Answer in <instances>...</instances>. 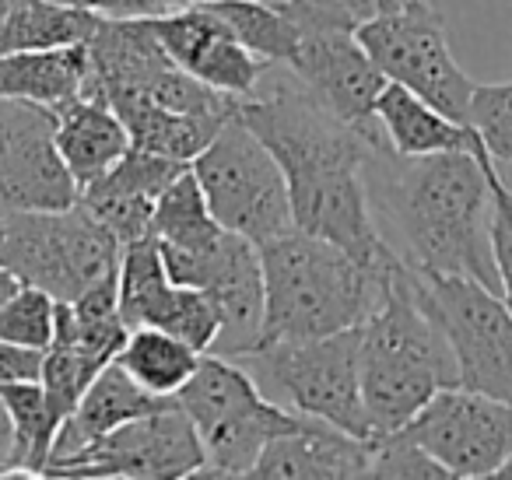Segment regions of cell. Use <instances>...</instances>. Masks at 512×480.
Returning a JSON list of instances; mask_svg holds the SVG:
<instances>
[{
	"instance_id": "7a4b0ae2",
	"label": "cell",
	"mask_w": 512,
	"mask_h": 480,
	"mask_svg": "<svg viewBox=\"0 0 512 480\" xmlns=\"http://www.w3.org/2000/svg\"><path fill=\"white\" fill-rule=\"evenodd\" d=\"M491 179L495 165L467 151L397 155L383 130L365 162L372 218L407 267L467 274L502 295L491 256Z\"/></svg>"
},
{
	"instance_id": "cb8c5ba5",
	"label": "cell",
	"mask_w": 512,
	"mask_h": 480,
	"mask_svg": "<svg viewBox=\"0 0 512 480\" xmlns=\"http://www.w3.org/2000/svg\"><path fill=\"white\" fill-rule=\"evenodd\" d=\"M116 295H120V319L127 323V330L165 326V319L172 316L179 295H183V284L169 277L155 235H144V239H134L120 249Z\"/></svg>"
},
{
	"instance_id": "d6a6232c",
	"label": "cell",
	"mask_w": 512,
	"mask_h": 480,
	"mask_svg": "<svg viewBox=\"0 0 512 480\" xmlns=\"http://www.w3.org/2000/svg\"><path fill=\"white\" fill-rule=\"evenodd\" d=\"M369 477H421L446 480L449 473L407 435L404 428L369 438Z\"/></svg>"
},
{
	"instance_id": "7402d4cb",
	"label": "cell",
	"mask_w": 512,
	"mask_h": 480,
	"mask_svg": "<svg viewBox=\"0 0 512 480\" xmlns=\"http://www.w3.org/2000/svg\"><path fill=\"white\" fill-rule=\"evenodd\" d=\"M88 81V50L57 46V50H22L0 57V99H25L60 109L78 99Z\"/></svg>"
},
{
	"instance_id": "603a6c76",
	"label": "cell",
	"mask_w": 512,
	"mask_h": 480,
	"mask_svg": "<svg viewBox=\"0 0 512 480\" xmlns=\"http://www.w3.org/2000/svg\"><path fill=\"white\" fill-rule=\"evenodd\" d=\"M109 106L116 109V116H120L123 127H127L130 148L172 158V162H186V165L211 144L218 127L232 116V113L228 116L176 113V109L155 106V102H144V99H116V102H109Z\"/></svg>"
},
{
	"instance_id": "30bf717a",
	"label": "cell",
	"mask_w": 512,
	"mask_h": 480,
	"mask_svg": "<svg viewBox=\"0 0 512 480\" xmlns=\"http://www.w3.org/2000/svg\"><path fill=\"white\" fill-rule=\"evenodd\" d=\"M355 36L386 74V81L404 85L407 92L432 102L439 113L453 116L456 123H467L474 81L456 64L446 25L428 0H414L407 8L372 18Z\"/></svg>"
},
{
	"instance_id": "4316f807",
	"label": "cell",
	"mask_w": 512,
	"mask_h": 480,
	"mask_svg": "<svg viewBox=\"0 0 512 480\" xmlns=\"http://www.w3.org/2000/svg\"><path fill=\"white\" fill-rule=\"evenodd\" d=\"M0 400H4V407H8L11 428H15V473H25V477H46V466H50V456H53V442H57V431L64 421L53 414L39 379L0 386Z\"/></svg>"
},
{
	"instance_id": "f1b7e54d",
	"label": "cell",
	"mask_w": 512,
	"mask_h": 480,
	"mask_svg": "<svg viewBox=\"0 0 512 480\" xmlns=\"http://www.w3.org/2000/svg\"><path fill=\"white\" fill-rule=\"evenodd\" d=\"M221 232V225L214 221L207 197L200 190L197 176L186 165L176 179L162 190L151 214V232L162 246H200V242L214 239Z\"/></svg>"
},
{
	"instance_id": "44dd1931",
	"label": "cell",
	"mask_w": 512,
	"mask_h": 480,
	"mask_svg": "<svg viewBox=\"0 0 512 480\" xmlns=\"http://www.w3.org/2000/svg\"><path fill=\"white\" fill-rule=\"evenodd\" d=\"M376 116L379 130H383L386 144L397 155H442V151H467L477 155L484 165H495L491 155L484 151L481 137L474 134V127L456 123L453 116L439 113L432 102L418 99L414 92H407L404 85H386L383 95L376 99Z\"/></svg>"
},
{
	"instance_id": "f35d334b",
	"label": "cell",
	"mask_w": 512,
	"mask_h": 480,
	"mask_svg": "<svg viewBox=\"0 0 512 480\" xmlns=\"http://www.w3.org/2000/svg\"><path fill=\"white\" fill-rule=\"evenodd\" d=\"M379 4H383V15H390V11L407 8V4H414V0H379Z\"/></svg>"
},
{
	"instance_id": "e575fe53",
	"label": "cell",
	"mask_w": 512,
	"mask_h": 480,
	"mask_svg": "<svg viewBox=\"0 0 512 480\" xmlns=\"http://www.w3.org/2000/svg\"><path fill=\"white\" fill-rule=\"evenodd\" d=\"M190 4L200 0H81V8L95 11L99 18H158Z\"/></svg>"
},
{
	"instance_id": "5bb4252c",
	"label": "cell",
	"mask_w": 512,
	"mask_h": 480,
	"mask_svg": "<svg viewBox=\"0 0 512 480\" xmlns=\"http://www.w3.org/2000/svg\"><path fill=\"white\" fill-rule=\"evenodd\" d=\"M57 109L0 99V207L64 211L78 204V183L57 151Z\"/></svg>"
},
{
	"instance_id": "8fae6325",
	"label": "cell",
	"mask_w": 512,
	"mask_h": 480,
	"mask_svg": "<svg viewBox=\"0 0 512 480\" xmlns=\"http://www.w3.org/2000/svg\"><path fill=\"white\" fill-rule=\"evenodd\" d=\"M165 270L176 284L204 288L221 309V337L211 354L239 358L260 340L264 323V267L260 246L221 228L200 246H162Z\"/></svg>"
},
{
	"instance_id": "3957f363",
	"label": "cell",
	"mask_w": 512,
	"mask_h": 480,
	"mask_svg": "<svg viewBox=\"0 0 512 480\" xmlns=\"http://www.w3.org/2000/svg\"><path fill=\"white\" fill-rule=\"evenodd\" d=\"M456 382L446 333L421 298L418 274L397 256L386 270L383 298L358 326V386L369 431L404 428L435 389Z\"/></svg>"
},
{
	"instance_id": "ac0fdd59",
	"label": "cell",
	"mask_w": 512,
	"mask_h": 480,
	"mask_svg": "<svg viewBox=\"0 0 512 480\" xmlns=\"http://www.w3.org/2000/svg\"><path fill=\"white\" fill-rule=\"evenodd\" d=\"M249 477H369V438L348 435L334 424L309 417L302 428L267 442Z\"/></svg>"
},
{
	"instance_id": "74e56055",
	"label": "cell",
	"mask_w": 512,
	"mask_h": 480,
	"mask_svg": "<svg viewBox=\"0 0 512 480\" xmlns=\"http://www.w3.org/2000/svg\"><path fill=\"white\" fill-rule=\"evenodd\" d=\"M18 288H22V281H18V277H15V274H11V270H8V267H4V263H0V305L8 302V298H11V295H15V291H18Z\"/></svg>"
},
{
	"instance_id": "e0dca14e",
	"label": "cell",
	"mask_w": 512,
	"mask_h": 480,
	"mask_svg": "<svg viewBox=\"0 0 512 480\" xmlns=\"http://www.w3.org/2000/svg\"><path fill=\"white\" fill-rule=\"evenodd\" d=\"M183 169L186 162L130 148L113 169L102 172L95 183H88L78 193V204L99 225H106L120 246H127L151 232V214H155L158 197Z\"/></svg>"
},
{
	"instance_id": "ee69618b",
	"label": "cell",
	"mask_w": 512,
	"mask_h": 480,
	"mask_svg": "<svg viewBox=\"0 0 512 480\" xmlns=\"http://www.w3.org/2000/svg\"><path fill=\"white\" fill-rule=\"evenodd\" d=\"M267 4H285V0H267Z\"/></svg>"
},
{
	"instance_id": "9a60e30c",
	"label": "cell",
	"mask_w": 512,
	"mask_h": 480,
	"mask_svg": "<svg viewBox=\"0 0 512 480\" xmlns=\"http://www.w3.org/2000/svg\"><path fill=\"white\" fill-rule=\"evenodd\" d=\"M151 29L186 74L228 99H249L271 67L235 39V32L207 8V0L151 18Z\"/></svg>"
},
{
	"instance_id": "1f68e13d",
	"label": "cell",
	"mask_w": 512,
	"mask_h": 480,
	"mask_svg": "<svg viewBox=\"0 0 512 480\" xmlns=\"http://www.w3.org/2000/svg\"><path fill=\"white\" fill-rule=\"evenodd\" d=\"M467 123L481 137L491 162H512V81L474 85Z\"/></svg>"
},
{
	"instance_id": "d590c367",
	"label": "cell",
	"mask_w": 512,
	"mask_h": 480,
	"mask_svg": "<svg viewBox=\"0 0 512 480\" xmlns=\"http://www.w3.org/2000/svg\"><path fill=\"white\" fill-rule=\"evenodd\" d=\"M39 368H43V351H29V347L0 340V386L39 379Z\"/></svg>"
},
{
	"instance_id": "ab89813d",
	"label": "cell",
	"mask_w": 512,
	"mask_h": 480,
	"mask_svg": "<svg viewBox=\"0 0 512 480\" xmlns=\"http://www.w3.org/2000/svg\"><path fill=\"white\" fill-rule=\"evenodd\" d=\"M495 477H502V480H505V477H512V452L502 459V466H498V470H495Z\"/></svg>"
},
{
	"instance_id": "f546056e",
	"label": "cell",
	"mask_w": 512,
	"mask_h": 480,
	"mask_svg": "<svg viewBox=\"0 0 512 480\" xmlns=\"http://www.w3.org/2000/svg\"><path fill=\"white\" fill-rule=\"evenodd\" d=\"M109 361L92 351H81L74 344H50L43 351V368H39V386H43L46 400H50L53 414L60 421L71 417L85 389L92 386L95 375L106 368Z\"/></svg>"
},
{
	"instance_id": "4fadbf2b",
	"label": "cell",
	"mask_w": 512,
	"mask_h": 480,
	"mask_svg": "<svg viewBox=\"0 0 512 480\" xmlns=\"http://www.w3.org/2000/svg\"><path fill=\"white\" fill-rule=\"evenodd\" d=\"M204 445L176 400L151 414L130 417L46 477H197Z\"/></svg>"
},
{
	"instance_id": "7c38bea8",
	"label": "cell",
	"mask_w": 512,
	"mask_h": 480,
	"mask_svg": "<svg viewBox=\"0 0 512 480\" xmlns=\"http://www.w3.org/2000/svg\"><path fill=\"white\" fill-rule=\"evenodd\" d=\"M404 431L449 477H495L512 452V403L463 386H442Z\"/></svg>"
},
{
	"instance_id": "7bdbcfd3",
	"label": "cell",
	"mask_w": 512,
	"mask_h": 480,
	"mask_svg": "<svg viewBox=\"0 0 512 480\" xmlns=\"http://www.w3.org/2000/svg\"><path fill=\"white\" fill-rule=\"evenodd\" d=\"M4 218H8V211H4V207H0V232H4Z\"/></svg>"
},
{
	"instance_id": "ffe728a7",
	"label": "cell",
	"mask_w": 512,
	"mask_h": 480,
	"mask_svg": "<svg viewBox=\"0 0 512 480\" xmlns=\"http://www.w3.org/2000/svg\"><path fill=\"white\" fill-rule=\"evenodd\" d=\"M57 151L64 158L67 172L78 183V193L88 183L109 172L130 151V134L116 109L102 95L81 92L78 99L64 102L57 109Z\"/></svg>"
},
{
	"instance_id": "836d02e7",
	"label": "cell",
	"mask_w": 512,
	"mask_h": 480,
	"mask_svg": "<svg viewBox=\"0 0 512 480\" xmlns=\"http://www.w3.org/2000/svg\"><path fill=\"white\" fill-rule=\"evenodd\" d=\"M491 256H495L498 288L512 309V190L502 176L491 179Z\"/></svg>"
},
{
	"instance_id": "2e32d148",
	"label": "cell",
	"mask_w": 512,
	"mask_h": 480,
	"mask_svg": "<svg viewBox=\"0 0 512 480\" xmlns=\"http://www.w3.org/2000/svg\"><path fill=\"white\" fill-rule=\"evenodd\" d=\"M285 67L330 113L355 127L372 123L376 99L390 85L355 32H306Z\"/></svg>"
},
{
	"instance_id": "484cf974",
	"label": "cell",
	"mask_w": 512,
	"mask_h": 480,
	"mask_svg": "<svg viewBox=\"0 0 512 480\" xmlns=\"http://www.w3.org/2000/svg\"><path fill=\"white\" fill-rule=\"evenodd\" d=\"M99 15L74 4L50 0H18L11 15L0 22V57L22 50H57V46L88 43Z\"/></svg>"
},
{
	"instance_id": "277c9868",
	"label": "cell",
	"mask_w": 512,
	"mask_h": 480,
	"mask_svg": "<svg viewBox=\"0 0 512 480\" xmlns=\"http://www.w3.org/2000/svg\"><path fill=\"white\" fill-rule=\"evenodd\" d=\"M393 260L397 253L365 263L348 249L299 232V228L274 242H264L260 246L264 323H260L256 347L327 337V333L362 326V319L383 298L386 270Z\"/></svg>"
},
{
	"instance_id": "6da1fadb",
	"label": "cell",
	"mask_w": 512,
	"mask_h": 480,
	"mask_svg": "<svg viewBox=\"0 0 512 480\" xmlns=\"http://www.w3.org/2000/svg\"><path fill=\"white\" fill-rule=\"evenodd\" d=\"M239 116L285 169L295 228L348 249L365 263L393 253L372 218L365 162L379 123L355 127L330 113L285 64H271Z\"/></svg>"
},
{
	"instance_id": "d4e9b609",
	"label": "cell",
	"mask_w": 512,
	"mask_h": 480,
	"mask_svg": "<svg viewBox=\"0 0 512 480\" xmlns=\"http://www.w3.org/2000/svg\"><path fill=\"white\" fill-rule=\"evenodd\" d=\"M116 365L148 393L176 396L200 365V351L158 326H134L116 351Z\"/></svg>"
},
{
	"instance_id": "b9f144b4",
	"label": "cell",
	"mask_w": 512,
	"mask_h": 480,
	"mask_svg": "<svg viewBox=\"0 0 512 480\" xmlns=\"http://www.w3.org/2000/svg\"><path fill=\"white\" fill-rule=\"evenodd\" d=\"M50 4H74V8H81V0H50Z\"/></svg>"
},
{
	"instance_id": "52a82bcc",
	"label": "cell",
	"mask_w": 512,
	"mask_h": 480,
	"mask_svg": "<svg viewBox=\"0 0 512 480\" xmlns=\"http://www.w3.org/2000/svg\"><path fill=\"white\" fill-rule=\"evenodd\" d=\"M239 365L271 400L358 438H372L358 386V326L327 337L281 340L239 354Z\"/></svg>"
},
{
	"instance_id": "60d3db41",
	"label": "cell",
	"mask_w": 512,
	"mask_h": 480,
	"mask_svg": "<svg viewBox=\"0 0 512 480\" xmlns=\"http://www.w3.org/2000/svg\"><path fill=\"white\" fill-rule=\"evenodd\" d=\"M15 4H18V0H0V22L11 15V8H15Z\"/></svg>"
},
{
	"instance_id": "4dcf8cb0",
	"label": "cell",
	"mask_w": 512,
	"mask_h": 480,
	"mask_svg": "<svg viewBox=\"0 0 512 480\" xmlns=\"http://www.w3.org/2000/svg\"><path fill=\"white\" fill-rule=\"evenodd\" d=\"M53 316H57V298L46 295L43 288L22 284L0 305V340L29 351H46L53 344Z\"/></svg>"
},
{
	"instance_id": "d6986e66",
	"label": "cell",
	"mask_w": 512,
	"mask_h": 480,
	"mask_svg": "<svg viewBox=\"0 0 512 480\" xmlns=\"http://www.w3.org/2000/svg\"><path fill=\"white\" fill-rule=\"evenodd\" d=\"M172 400H176V396L148 393V389L137 386L116 361H109V365L92 379V386L85 389V396H81L78 407L71 410V417L60 424L46 473H50L57 463H64V459L78 456V452L88 449L92 442H99V438L109 435L113 428H120L123 421L151 414V410L165 407V403H172Z\"/></svg>"
},
{
	"instance_id": "8992f818",
	"label": "cell",
	"mask_w": 512,
	"mask_h": 480,
	"mask_svg": "<svg viewBox=\"0 0 512 480\" xmlns=\"http://www.w3.org/2000/svg\"><path fill=\"white\" fill-rule=\"evenodd\" d=\"M214 221L264 246L295 232L292 193L285 169L235 109L204 151L190 162Z\"/></svg>"
},
{
	"instance_id": "8d00e7d4",
	"label": "cell",
	"mask_w": 512,
	"mask_h": 480,
	"mask_svg": "<svg viewBox=\"0 0 512 480\" xmlns=\"http://www.w3.org/2000/svg\"><path fill=\"white\" fill-rule=\"evenodd\" d=\"M15 473V428H11V414L0 400V477Z\"/></svg>"
},
{
	"instance_id": "5b68a950",
	"label": "cell",
	"mask_w": 512,
	"mask_h": 480,
	"mask_svg": "<svg viewBox=\"0 0 512 480\" xmlns=\"http://www.w3.org/2000/svg\"><path fill=\"white\" fill-rule=\"evenodd\" d=\"M204 445L207 477H249L278 435L302 428L309 417L281 407L256 386V379L225 354H200V365L176 393Z\"/></svg>"
},
{
	"instance_id": "83f0119b",
	"label": "cell",
	"mask_w": 512,
	"mask_h": 480,
	"mask_svg": "<svg viewBox=\"0 0 512 480\" xmlns=\"http://www.w3.org/2000/svg\"><path fill=\"white\" fill-rule=\"evenodd\" d=\"M207 8L235 32L249 53H256L267 64H288L295 57L302 32L295 22L267 0H207Z\"/></svg>"
},
{
	"instance_id": "ba28073f",
	"label": "cell",
	"mask_w": 512,
	"mask_h": 480,
	"mask_svg": "<svg viewBox=\"0 0 512 480\" xmlns=\"http://www.w3.org/2000/svg\"><path fill=\"white\" fill-rule=\"evenodd\" d=\"M120 242L81 204L64 211H11L0 232V263L57 302L106 281L120 267Z\"/></svg>"
},
{
	"instance_id": "9c48e42d",
	"label": "cell",
	"mask_w": 512,
	"mask_h": 480,
	"mask_svg": "<svg viewBox=\"0 0 512 480\" xmlns=\"http://www.w3.org/2000/svg\"><path fill=\"white\" fill-rule=\"evenodd\" d=\"M418 274V288L456 358V386L512 403V309L467 274Z\"/></svg>"
}]
</instances>
